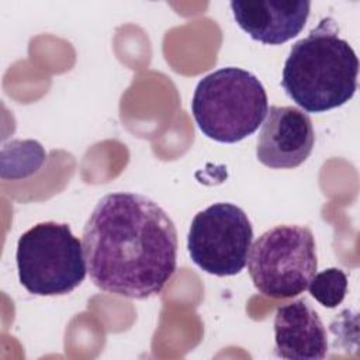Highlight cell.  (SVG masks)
Returning <instances> with one entry per match:
<instances>
[{
	"mask_svg": "<svg viewBox=\"0 0 360 360\" xmlns=\"http://www.w3.org/2000/svg\"><path fill=\"white\" fill-rule=\"evenodd\" d=\"M93 284L112 295L145 300L159 294L177 267V231L153 200L127 191L105 194L83 229Z\"/></svg>",
	"mask_w": 360,
	"mask_h": 360,
	"instance_id": "6da1fadb",
	"label": "cell"
},
{
	"mask_svg": "<svg viewBox=\"0 0 360 360\" xmlns=\"http://www.w3.org/2000/svg\"><path fill=\"white\" fill-rule=\"evenodd\" d=\"M359 59L339 37L332 17L322 18L297 41L284 62L281 86L308 112H323L346 104L357 90Z\"/></svg>",
	"mask_w": 360,
	"mask_h": 360,
	"instance_id": "7a4b0ae2",
	"label": "cell"
},
{
	"mask_svg": "<svg viewBox=\"0 0 360 360\" xmlns=\"http://www.w3.org/2000/svg\"><path fill=\"white\" fill-rule=\"evenodd\" d=\"M267 101L266 90L253 73L229 66L198 82L191 111L205 136L235 143L259 128L269 111Z\"/></svg>",
	"mask_w": 360,
	"mask_h": 360,
	"instance_id": "3957f363",
	"label": "cell"
},
{
	"mask_svg": "<svg viewBox=\"0 0 360 360\" xmlns=\"http://www.w3.org/2000/svg\"><path fill=\"white\" fill-rule=\"evenodd\" d=\"M17 269L22 287L34 295H65L82 284L87 266L83 243L68 224L39 222L17 242Z\"/></svg>",
	"mask_w": 360,
	"mask_h": 360,
	"instance_id": "277c9868",
	"label": "cell"
},
{
	"mask_svg": "<svg viewBox=\"0 0 360 360\" xmlns=\"http://www.w3.org/2000/svg\"><path fill=\"white\" fill-rule=\"evenodd\" d=\"M318 269L316 245L309 228L277 225L250 246L248 270L259 292L291 298L308 288Z\"/></svg>",
	"mask_w": 360,
	"mask_h": 360,
	"instance_id": "5b68a950",
	"label": "cell"
},
{
	"mask_svg": "<svg viewBox=\"0 0 360 360\" xmlns=\"http://www.w3.org/2000/svg\"><path fill=\"white\" fill-rule=\"evenodd\" d=\"M252 239L253 228L245 211L231 202H215L193 218L187 250L205 273L235 276L248 263Z\"/></svg>",
	"mask_w": 360,
	"mask_h": 360,
	"instance_id": "8992f818",
	"label": "cell"
},
{
	"mask_svg": "<svg viewBox=\"0 0 360 360\" xmlns=\"http://www.w3.org/2000/svg\"><path fill=\"white\" fill-rule=\"evenodd\" d=\"M315 143L309 115L291 105H271L262 124L256 156L270 169H294L307 160Z\"/></svg>",
	"mask_w": 360,
	"mask_h": 360,
	"instance_id": "52a82bcc",
	"label": "cell"
},
{
	"mask_svg": "<svg viewBox=\"0 0 360 360\" xmlns=\"http://www.w3.org/2000/svg\"><path fill=\"white\" fill-rule=\"evenodd\" d=\"M236 24L255 41L280 45L297 37L309 17V1H231Z\"/></svg>",
	"mask_w": 360,
	"mask_h": 360,
	"instance_id": "ba28073f",
	"label": "cell"
},
{
	"mask_svg": "<svg viewBox=\"0 0 360 360\" xmlns=\"http://www.w3.org/2000/svg\"><path fill=\"white\" fill-rule=\"evenodd\" d=\"M328 352L326 329L318 312L300 298L274 314V353L288 360H321Z\"/></svg>",
	"mask_w": 360,
	"mask_h": 360,
	"instance_id": "9c48e42d",
	"label": "cell"
},
{
	"mask_svg": "<svg viewBox=\"0 0 360 360\" xmlns=\"http://www.w3.org/2000/svg\"><path fill=\"white\" fill-rule=\"evenodd\" d=\"M46 159L44 146L34 139H14L4 143L0 155L1 179H24L37 173Z\"/></svg>",
	"mask_w": 360,
	"mask_h": 360,
	"instance_id": "30bf717a",
	"label": "cell"
},
{
	"mask_svg": "<svg viewBox=\"0 0 360 360\" xmlns=\"http://www.w3.org/2000/svg\"><path fill=\"white\" fill-rule=\"evenodd\" d=\"M309 294L326 308H336L347 292V276L342 269L330 267L315 273L308 284Z\"/></svg>",
	"mask_w": 360,
	"mask_h": 360,
	"instance_id": "8fae6325",
	"label": "cell"
}]
</instances>
